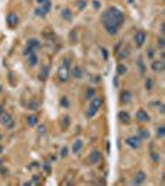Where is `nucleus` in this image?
Returning <instances> with one entry per match:
<instances>
[{"instance_id": "31", "label": "nucleus", "mask_w": 165, "mask_h": 186, "mask_svg": "<svg viewBox=\"0 0 165 186\" xmlns=\"http://www.w3.org/2000/svg\"><path fill=\"white\" fill-rule=\"evenodd\" d=\"M94 95H96V89L94 88H88L87 92H86V98L87 99H92L94 97Z\"/></svg>"}, {"instance_id": "25", "label": "nucleus", "mask_w": 165, "mask_h": 186, "mask_svg": "<svg viewBox=\"0 0 165 186\" xmlns=\"http://www.w3.org/2000/svg\"><path fill=\"white\" fill-rule=\"evenodd\" d=\"M40 105H41V103H40L39 101H36V99H31V102L29 103V108H30L31 111H36V109L40 108Z\"/></svg>"}, {"instance_id": "13", "label": "nucleus", "mask_w": 165, "mask_h": 186, "mask_svg": "<svg viewBox=\"0 0 165 186\" xmlns=\"http://www.w3.org/2000/svg\"><path fill=\"white\" fill-rule=\"evenodd\" d=\"M130 101H132V93H130V91H128V89L123 91L120 93V103L122 104H128Z\"/></svg>"}, {"instance_id": "3", "label": "nucleus", "mask_w": 165, "mask_h": 186, "mask_svg": "<svg viewBox=\"0 0 165 186\" xmlns=\"http://www.w3.org/2000/svg\"><path fill=\"white\" fill-rule=\"evenodd\" d=\"M0 122H2V124L6 129H11L14 125H15V121H14L12 117L9 113H3L2 117H0Z\"/></svg>"}, {"instance_id": "28", "label": "nucleus", "mask_w": 165, "mask_h": 186, "mask_svg": "<svg viewBox=\"0 0 165 186\" xmlns=\"http://www.w3.org/2000/svg\"><path fill=\"white\" fill-rule=\"evenodd\" d=\"M117 73L120 75V76H122V75H126V73H127V66H126V65H122V63L118 65V66H117Z\"/></svg>"}, {"instance_id": "8", "label": "nucleus", "mask_w": 165, "mask_h": 186, "mask_svg": "<svg viewBox=\"0 0 165 186\" xmlns=\"http://www.w3.org/2000/svg\"><path fill=\"white\" fill-rule=\"evenodd\" d=\"M26 46H27V47H30L31 50H34V51L36 52L37 50H40V48H41V42H40V40H39V38L31 37V38L27 40Z\"/></svg>"}, {"instance_id": "4", "label": "nucleus", "mask_w": 165, "mask_h": 186, "mask_svg": "<svg viewBox=\"0 0 165 186\" xmlns=\"http://www.w3.org/2000/svg\"><path fill=\"white\" fill-rule=\"evenodd\" d=\"M133 38H134V42H135L136 47H142L144 45V42H145V40H146V34L143 30H138L134 34Z\"/></svg>"}, {"instance_id": "37", "label": "nucleus", "mask_w": 165, "mask_h": 186, "mask_svg": "<svg viewBox=\"0 0 165 186\" xmlns=\"http://www.w3.org/2000/svg\"><path fill=\"white\" fill-rule=\"evenodd\" d=\"M34 52H35L34 50H31L30 47H27V46H26V47H25V50H24V55L27 57V56H30L31 54H34Z\"/></svg>"}, {"instance_id": "22", "label": "nucleus", "mask_w": 165, "mask_h": 186, "mask_svg": "<svg viewBox=\"0 0 165 186\" xmlns=\"http://www.w3.org/2000/svg\"><path fill=\"white\" fill-rule=\"evenodd\" d=\"M70 124H71L70 117H68V115L62 117V119H61V127H62V129H67L68 127H70Z\"/></svg>"}, {"instance_id": "39", "label": "nucleus", "mask_w": 165, "mask_h": 186, "mask_svg": "<svg viewBox=\"0 0 165 186\" xmlns=\"http://www.w3.org/2000/svg\"><path fill=\"white\" fill-rule=\"evenodd\" d=\"M96 113H97V111H96V109L88 108V109H87V113H86V114H87V117H89V118H91V117H93V115H94Z\"/></svg>"}, {"instance_id": "46", "label": "nucleus", "mask_w": 165, "mask_h": 186, "mask_svg": "<svg viewBox=\"0 0 165 186\" xmlns=\"http://www.w3.org/2000/svg\"><path fill=\"white\" fill-rule=\"evenodd\" d=\"M36 2H37V3H39V4L41 5V4H44L45 2H47V0H36Z\"/></svg>"}, {"instance_id": "35", "label": "nucleus", "mask_w": 165, "mask_h": 186, "mask_svg": "<svg viewBox=\"0 0 165 186\" xmlns=\"http://www.w3.org/2000/svg\"><path fill=\"white\" fill-rule=\"evenodd\" d=\"M157 135H158L159 138H164V135H165V127H164V125H161V127L158 128V130H157Z\"/></svg>"}, {"instance_id": "17", "label": "nucleus", "mask_w": 165, "mask_h": 186, "mask_svg": "<svg viewBox=\"0 0 165 186\" xmlns=\"http://www.w3.org/2000/svg\"><path fill=\"white\" fill-rule=\"evenodd\" d=\"M61 16H62V19L66 20V21H72V16H73V15H72V11L68 9V8H66V9L62 10Z\"/></svg>"}, {"instance_id": "40", "label": "nucleus", "mask_w": 165, "mask_h": 186, "mask_svg": "<svg viewBox=\"0 0 165 186\" xmlns=\"http://www.w3.org/2000/svg\"><path fill=\"white\" fill-rule=\"evenodd\" d=\"M44 170H45V172H46L47 175H50V174H51V166H50V164H49V163L44 165Z\"/></svg>"}, {"instance_id": "44", "label": "nucleus", "mask_w": 165, "mask_h": 186, "mask_svg": "<svg viewBox=\"0 0 165 186\" xmlns=\"http://www.w3.org/2000/svg\"><path fill=\"white\" fill-rule=\"evenodd\" d=\"M37 130H39L40 134H45V133H46V127L45 125H40Z\"/></svg>"}, {"instance_id": "11", "label": "nucleus", "mask_w": 165, "mask_h": 186, "mask_svg": "<svg viewBox=\"0 0 165 186\" xmlns=\"http://www.w3.org/2000/svg\"><path fill=\"white\" fill-rule=\"evenodd\" d=\"M145 179H146V174H145V172L144 171H138L135 174V176H134L133 184H135V185H142L145 181Z\"/></svg>"}, {"instance_id": "20", "label": "nucleus", "mask_w": 165, "mask_h": 186, "mask_svg": "<svg viewBox=\"0 0 165 186\" xmlns=\"http://www.w3.org/2000/svg\"><path fill=\"white\" fill-rule=\"evenodd\" d=\"M82 75H83V72H82L81 67H78V66H76V67L72 70V72H71V76H72L75 79H79V78H82Z\"/></svg>"}, {"instance_id": "19", "label": "nucleus", "mask_w": 165, "mask_h": 186, "mask_svg": "<svg viewBox=\"0 0 165 186\" xmlns=\"http://www.w3.org/2000/svg\"><path fill=\"white\" fill-rule=\"evenodd\" d=\"M83 148V141H82L81 139H77L75 143H73V147H72V151L75 153V154H77V153H79L81 151V149Z\"/></svg>"}, {"instance_id": "9", "label": "nucleus", "mask_w": 165, "mask_h": 186, "mask_svg": "<svg viewBox=\"0 0 165 186\" xmlns=\"http://www.w3.org/2000/svg\"><path fill=\"white\" fill-rule=\"evenodd\" d=\"M120 46H122V44L119 45V47H118V50L116 52V54L118 55V57L122 58V60L129 57V55H130V48H129V46H124V47H122V48H120Z\"/></svg>"}, {"instance_id": "26", "label": "nucleus", "mask_w": 165, "mask_h": 186, "mask_svg": "<svg viewBox=\"0 0 165 186\" xmlns=\"http://www.w3.org/2000/svg\"><path fill=\"white\" fill-rule=\"evenodd\" d=\"M27 124H29L30 127H35L37 124V117L36 115H29L27 117Z\"/></svg>"}, {"instance_id": "15", "label": "nucleus", "mask_w": 165, "mask_h": 186, "mask_svg": "<svg viewBox=\"0 0 165 186\" xmlns=\"http://www.w3.org/2000/svg\"><path fill=\"white\" fill-rule=\"evenodd\" d=\"M136 119H138L139 122H142V123H146V122H149L150 117L144 109H139L138 112H136Z\"/></svg>"}, {"instance_id": "6", "label": "nucleus", "mask_w": 165, "mask_h": 186, "mask_svg": "<svg viewBox=\"0 0 165 186\" xmlns=\"http://www.w3.org/2000/svg\"><path fill=\"white\" fill-rule=\"evenodd\" d=\"M6 24L11 29L16 28L18 24H19V16L15 14V12H10V14L8 15V18H6Z\"/></svg>"}, {"instance_id": "30", "label": "nucleus", "mask_w": 165, "mask_h": 186, "mask_svg": "<svg viewBox=\"0 0 165 186\" xmlns=\"http://www.w3.org/2000/svg\"><path fill=\"white\" fill-rule=\"evenodd\" d=\"M138 67H139V70H140V73H142V75H144V73H145V71H146V66H145V63L143 62V60H142V58H139V60H138Z\"/></svg>"}, {"instance_id": "47", "label": "nucleus", "mask_w": 165, "mask_h": 186, "mask_svg": "<svg viewBox=\"0 0 165 186\" xmlns=\"http://www.w3.org/2000/svg\"><path fill=\"white\" fill-rule=\"evenodd\" d=\"M160 29H161V30H160V31H161V34H164V32H165V30H164V22L161 24V26H160Z\"/></svg>"}, {"instance_id": "7", "label": "nucleus", "mask_w": 165, "mask_h": 186, "mask_svg": "<svg viewBox=\"0 0 165 186\" xmlns=\"http://www.w3.org/2000/svg\"><path fill=\"white\" fill-rule=\"evenodd\" d=\"M102 154H101V151H98V150H93L89 155H88V161L91 163V164H98L101 160H102Z\"/></svg>"}, {"instance_id": "32", "label": "nucleus", "mask_w": 165, "mask_h": 186, "mask_svg": "<svg viewBox=\"0 0 165 186\" xmlns=\"http://www.w3.org/2000/svg\"><path fill=\"white\" fill-rule=\"evenodd\" d=\"M77 8L79 10H83L86 6H87V0H77Z\"/></svg>"}, {"instance_id": "42", "label": "nucleus", "mask_w": 165, "mask_h": 186, "mask_svg": "<svg viewBox=\"0 0 165 186\" xmlns=\"http://www.w3.org/2000/svg\"><path fill=\"white\" fill-rule=\"evenodd\" d=\"M154 52H155L154 48H149V50H148V57H149V58H153V57H154Z\"/></svg>"}, {"instance_id": "18", "label": "nucleus", "mask_w": 165, "mask_h": 186, "mask_svg": "<svg viewBox=\"0 0 165 186\" xmlns=\"http://www.w3.org/2000/svg\"><path fill=\"white\" fill-rule=\"evenodd\" d=\"M138 137L143 140V139H149L150 138V131L148 130V129H145V128H139V130H138Z\"/></svg>"}, {"instance_id": "2", "label": "nucleus", "mask_w": 165, "mask_h": 186, "mask_svg": "<svg viewBox=\"0 0 165 186\" xmlns=\"http://www.w3.org/2000/svg\"><path fill=\"white\" fill-rule=\"evenodd\" d=\"M70 77H71L70 67L66 66V65H61L59 67V70H57V78H59V81L65 83V82H67L68 79H70Z\"/></svg>"}, {"instance_id": "27", "label": "nucleus", "mask_w": 165, "mask_h": 186, "mask_svg": "<svg viewBox=\"0 0 165 186\" xmlns=\"http://www.w3.org/2000/svg\"><path fill=\"white\" fill-rule=\"evenodd\" d=\"M150 158H152V160L154 163H160V160H161V155L158 151H152L150 153Z\"/></svg>"}, {"instance_id": "45", "label": "nucleus", "mask_w": 165, "mask_h": 186, "mask_svg": "<svg viewBox=\"0 0 165 186\" xmlns=\"http://www.w3.org/2000/svg\"><path fill=\"white\" fill-rule=\"evenodd\" d=\"M101 50H102L103 58H104V60H108V51H107V48H101Z\"/></svg>"}, {"instance_id": "16", "label": "nucleus", "mask_w": 165, "mask_h": 186, "mask_svg": "<svg viewBox=\"0 0 165 186\" xmlns=\"http://www.w3.org/2000/svg\"><path fill=\"white\" fill-rule=\"evenodd\" d=\"M27 63H29V66H31V67H34V66H36L39 63V56L36 55V52L31 54L30 56H27Z\"/></svg>"}, {"instance_id": "33", "label": "nucleus", "mask_w": 165, "mask_h": 186, "mask_svg": "<svg viewBox=\"0 0 165 186\" xmlns=\"http://www.w3.org/2000/svg\"><path fill=\"white\" fill-rule=\"evenodd\" d=\"M34 12H35V15H36V16H40V18H44V16L46 15V12H45L42 9H41V6H40V8H36Z\"/></svg>"}, {"instance_id": "23", "label": "nucleus", "mask_w": 165, "mask_h": 186, "mask_svg": "<svg viewBox=\"0 0 165 186\" xmlns=\"http://www.w3.org/2000/svg\"><path fill=\"white\" fill-rule=\"evenodd\" d=\"M153 86H154V81H153V78H152V77H148V78L145 79V82H144V87H145V89L150 92V91L153 89Z\"/></svg>"}, {"instance_id": "34", "label": "nucleus", "mask_w": 165, "mask_h": 186, "mask_svg": "<svg viewBox=\"0 0 165 186\" xmlns=\"http://www.w3.org/2000/svg\"><path fill=\"white\" fill-rule=\"evenodd\" d=\"M60 103H61V105H62L63 108H68V107H70V101H68L67 97H62L61 101H60Z\"/></svg>"}, {"instance_id": "41", "label": "nucleus", "mask_w": 165, "mask_h": 186, "mask_svg": "<svg viewBox=\"0 0 165 186\" xmlns=\"http://www.w3.org/2000/svg\"><path fill=\"white\" fill-rule=\"evenodd\" d=\"M93 8L96 10H99L101 9V3L98 2V0H93Z\"/></svg>"}, {"instance_id": "43", "label": "nucleus", "mask_w": 165, "mask_h": 186, "mask_svg": "<svg viewBox=\"0 0 165 186\" xmlns=\"http://www.w3.org/2000/svg\"><path fill=\"white\" fill-rule=\"evenodd\" d=\"M62 65H66V66H68V67H70V66H71V60L68 58V57H65L63 61H62Z\"/></svg>"}, {"instance_id": "14", "label": "nucleus", "mask_w": 165, "mask_h": 186, "mask_svg": "<svg viewBox=\"0 0 165 186\" xmlns=\"http://www.w3.org/2000/svg\"><path fill=\"white\" fill-rule=\"evenodd\" d=\"M118 119L123 124H129L130 123V114L126 111H120L118 113Z\"/></svg>"}, {"instance_id": "29", "label": "nucleus", "mask_w": 165, "mask_h": 186, "mask_svg": "<svg viewBox=\"0 0 165 186\" xmlns=\"http://www.w3.org/2000/svg\"><path fill=\"white\" fill-rule=\"evenodd\" d=\"M77 29H72L71 30V32H70V40H71V42L72 44H75V42H77Z\"/></svg>"}, {"instance_id": "24", "label": "nucleus", "mask_w": 165, "mask_h": 186, "mask_svg": "<svg viewBox=\"0 0 165 186\" xmlns=\"http://www.w3.org/2000/svg\"><path fill=\"white\" fill-rule=\"evenodd\" d=\"M51 8H52V4H51V0H47V2H45L44 4H41V9H42L45 12H46V15L50 12V10H51Z\"/></svg>"}, {"instance_id": "5", "label": "nucleus", "mask_w": 165, "mask_h": 186, "mask_svg": "<svg viewBox=\"0 0 165 186\" xmlns=\"http://www.w3.org/2000/svg\"><path fill=\"white\" fill-rule=\"evenodd\" d=\"M124 143L128 145V147H130L132 149H139L140 145H142V139L136 135V137H128Z\"/></svg>"}, {"instance_id": "21", "label": "nucleus", "mask_w": 165, "mask_h": 186, "mask_svg": "<svg viewBox=\"0 0 165 186\" xmlns=\"http://www.w3.org/2000/svg\"><path fill=\"white\" fill-rule=\"evenodd\" d=\"M49 72H50L49 67H44L42 70H41V72L39 73V79L40 81H46V78L49 77Z\"/></svg>"}, {"instance_id": "1", "label": "nucleus", "mask_w": 165, "mask_h": 186, "mask_svg": "<svg viewBox=\"0 0 165 186\" xmlns=\"http://www.w3.org/2000/svg\"><path fill=\"white\" fill-rule=\"evenodd\" d=\"M124 19H126L124 14L116 6L108 8L101 15V22L103 25V28L111 36H114L118 34L119 28L124 24Z\"/></svg>"}, {"instance_id": "49", "label": "nucleus", "mask_w": 165, "mask_h": 186, "mask_svg": "<svg viewBox=\"0 0 165 186\" xmlns=\"http://www.w3.org/2000/svg\"><path fill=\"white\" fill-rule=\"evenodd\" d=\"M0 92H2V86H0Z\"/></svg>"}, {"instance_id": "38", "label": "nucleus", "mask_w": 165, "mask_h": 186, "mask_svg": "<svg viewBox=\"0 0 165 186\" xmlns=\"http://www.w3.org/2000/svg\"><path fill=\"white\" fill-rule=\"evenodd\" d=\"M67 155H68V148H67V147H63V148L61 149V158L65 159Z\"/></svg>"}, {"instance_id": "48", "label": "nucleus", "mask_w": 165, "mask_h": 186, "mask_svg": "<svg viewBox=\"0 0 165 186\" xmlns=\"http://www.w3.org/2000/svg\"><path fill=\"white\" fill-rule=\"evenodd\" d=\"M3 151V147H2V145H0V153H2Z\"/></svg>"}, {"instance_id": "36", "label": "nucleus", "mask_w": 165, "mask_h": 186, "mask_svg": "<svg viewBox=\"0 0 165 186\" xmlns=\"http://www.w3.org/2000/svg\"><path fill=\"white\" fill-rule=\"evenodd\" d=\"M158 44H159V48L160 50H164L165 48V38L164 37H160L158 40Z\"/></svg>"}, {"instance_id": "10", "label": "nucleus", "mask_w": 165, "mask_h": 186, "mask_svg": "<svg viewBox=\"0 0 165 186\" xmlns=\"http://www.w3.org/2000/svg\"><path fill=\"white\" fill-rule=\"evenodd\" d=\"M165 68V63L163 60H155L152 62V70L154 72H163Z\"/></svg>"}, {"instance_id": "12", "label": "nucleus", "mask_w": 165, "mask_h": 186, "mask_svg": "<svg viewBox=\"0 0 165 186\" xmlns=\"http://www.w3.org/2000/svg\"><path fill=\"white\" fill-rule=\"evenodd\" d=\"M103 104V99L101 97H93L91 99V104H89V108L92 109H96V111H98L101 108V105Z\"/></svg>"}]
</instances>
